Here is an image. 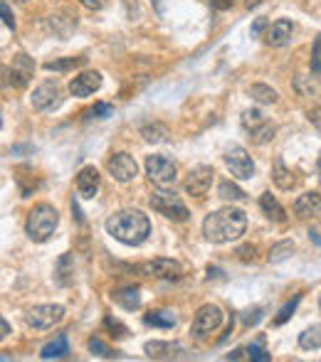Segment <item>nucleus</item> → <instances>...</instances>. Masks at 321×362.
Segmentation results:
<instances>
[{
  "label": "nucleus",
  "mask_w": 321,
  "mask_h": 362,
  "mask_svg": "<svg viewBox=\"0 0 321 362\" xmlns=\"http://www.w3.org/2000/svg\"><path fill=\"white\" fill-rule=\"evenodd\" d=\"M70 352V343H67V336H57L52 343L42 347V360H57V357H65Z\"/></svg>",
  "instance_id": "obj_22"
},
{
  "label": "nucleus",
  "mask_w": 321,
  "mask_h": 362,
  "mask_svg": "<svg viewBox=\"0 0 321 362\" xmlns=\"http://www.w3.org/2000/svg\"><path fill=\"white\" fill-rule=\"evenodd\" d=\"M111 298H114L121 308H126V311H139V308H141V296H139V288L136 286L116 288V291L111 293Z\"/></svg>",
  "instance_id": "obj_18"
},
{
  "label": "nucleus",
  "mask_w": 321,
  "mask_h": 362,
  "mask_svg": "<svg viewBox=\"0 0 321 362\" xmlns=\"http://www.w3.org/2000/svg\"><path fill=\"white\" fill-rule=\"evenodd\" d=\"M57 222H60V217H57V210L52 205H35L33 210H30L28 215V234L33 242H47L52 234H55L57 229Z\"/></svg>",
  "instance_id": "obj_3"
},
{
  "label": "nucleus",
  "mask_w": 321,
  "mask_h": 362,
  "mask_svg": "<svg viewBox=\"0 0 321 362\" xmlns=\"http://www.w3.org/2000/svg\"><path fill=\"white\" fill-rule=\"evenodd\" d=\"M260 207H262V212H265L269 220H274V222H287V215H284V207L279 205L277 202V197H274L272 192H265L260 197Z\"/></svg>",
  "instance_id": "obj_19"
},
{
  "label": "nucleus",
  "mask_w": 321,
  "mask_h": 362,
  "mask_svg": "<svg viewBox=\"0 0 321 362\" xmlns=\"http://www.w3.org/2000/svg\"><path fill=\"white\" fill-rule=\"evenodd\" d=\"M218 195L223 197V200H235V202L245 200V192H242V190H240L235 183H230V180H223V183H220Z\"/></svg>",
  "instance_id": "obj_29"
},
{
  "label": "nucleus",
  "mask_w": 321,
  "mask_h": 362,
  "mask_svg": "<svg viewBox=\"0 0 321 362\" xmlns=\"http://www.w3.org/2000/svg\"><path fill=\"white\" fill-rule=\"evenodd\" d=\"M141 135L146 143H166L171 131H169V126H164V124H148L141 129Z\"/></svg>",
  "instance_id": "obj_23"
},
{
  "label": "nucleus",
  "mask_w": 321,
  "mask_h": 362,
  "mask_svg": "<svg viewBox=\"0 0 321 362\" xmlns=\"http://www.w3.org/2000/svg\"><path fill=\"white\" fill-rule=\"evenodd\" d=\"M299 345L304 347V350H319L321 345V338H319V325H314V328L304 330L299 336Z\"/></svg>",
  "instance_id": "obj_30"
},
{
  "label": "nucleus",
  "mask_w": 321,
  "mask_h": 362,
  "mask_svg": "<svg viewBox=\"0 0 321 362\" xmlns=\"http://www.w3.org/2000/svg\"><path fill=\"white\" fill-rule=\"evenodd\" d=\"M99 87H102V74L89 69V72H82V74H77L75 79L70 81V94L72 97H89V94H94Z\"/></svg>",
  "instance_id": "obj_14"
},
{
  "label": "nucleus",
  "mask_w": 321,
  "mask_h": 362,
  "mask_svg": "<svg viewBox=\"0 0 321 362\" xmlns=\"http://www.w3.org/2000/svg\"><path fill=\"white\" fill-rule=\"evenodd\" d=\"M245 352H247L245 357H250V360H257V362H269V357H272L269 352L265 350V347H262V343H257V345H250Z\"/></svg>",
  "instance_id": "obj_36"
},
{
  "label": "nucleus",
  "mask_w": 321,
  "mask_h": 362,
  "mask_svg": "<svg viewBox=\"0 0 321 362\" xmlns=\"http://www.w3.org/2000/svg\"><path fill=\"white\" fill-rule=\"evenodd\" d=\"M250 97L260 104H274L277 101V92L272 87H267V84H252L250 87Z\"/></svg>",
  "instance_id": "obj_27"
},
{
  "label": "nucleus",
  "mask_w": 321,
  "mask_h": 362,
  "mask_svg": "<svg viewBox=\"0 0 321 362\" xmlns=\"http://www.w3.org/2000/svg\"><path fill=\"white\" fill-rule=\"evenodd\" d=\"M33 74H35L33 60H30L28 54H17L15 60H13V65L8 67V84L15 89H25L30 84V79H33Z\"/></svg>",
  "instance_id": "obj_9"
},
{
  "label": "nucleus",
  "mask_w": 321,
  "mask_h": 362,
  "mask_svg": "<svg viewBox=\"0 0 321 362\" xmlns=\"http://www.w3.org/2000/svg\"><path fill=\"white\" fill-rule=\"evenodd\" d=\"M3 87H10L8 84V67H0V89Z\"/></svg>",
  "instance_id": "obj_45"
},
{
  "label": "nucleus",
  "mask_w": 321,
  "mask_h": 362,
  "mask_svg": "<svg viewBox=\"0 0 321 362\" xmlns=\"http://www.w3.org/2000/svg\"><path fill=\"white\" fill-rule=\"evenodd\" d=\"M274 133H277V126H274L272 121H265V124H260L257 129L250 131V141L255 143V146H265V143L272 141Z\"/></svg>",
  "instance_id": "obj_24"
},
{
  "label": "nucleus",
  "mask_w": 321,
  "mask_h": 362,
  "mask_svg": "<svg viewBox=\"0 0 321 362\" xmlns=\"http://www.w3.org/2000/svg\"><path fill=\"white\" fill-rule=\"evenodd\" d=\"M84 8H89V10H102L104 6H107V0H79Z\"/></svg>",
  "instance_id": "obj_42"
},
{
  "label": "nucleus",
  "mask_w": 321,
  "mask_h": 362,
  "mask_svg": "<svg viewBox=\"0 0 321 362\" xmlns=\"http://www.w3.org/2000/svg\"><path fill=\"white\" fill-rule=\"evenodd\" d=\"M180 345H171V343H148L146 345V352L148 357H171V350H175Z\"/></svg>",
  "instance_id": "obj_32"
},
{
  "label": "nucleus",
  "mask_w": 321,
  "mask_h": 362,
  "mask_svg": "<svg viewBox=\"0 0 321 362\" xmlns=\"http://www.w3.org/2000/svg\"><path fill=\"white\" fill-rule=\"evenodd\" d=\"M107 168H109L111 178L119 180V183H131V180L139 175V165L136 161L129 156V153H114L107 163Z\"/></svg>",
  "instance_id": "obj_10"
},
{
  "label": "nucleus",
  "mask_w": 321,
  "mask_h": 362,
  "mask_svg": "<svg viewBox=\"0 0 321 362\" xmlns=\"http://www.w3.org/2000/svg\"><path fill=\"white\" fill-rule=\"evenodd\" d=\"M319 52H321V40H314V49H311V74L319 76Z\"/></svg>",
  "instance_id": "obj_38"
},
{
  "label": "nucleus",
  "mask_w": 321,
  "mask_h": 362,
  "mask_svg": "<svg viewBox=\"0 0 321 362\" xmlns=\"http://www.w3.org/2000/svg\"><path fill=\"white\" fill-rule=\"evenodd\" d=\"M77 192L87 197V200H92L94 195L99 192V170L94 165H87V168L77 173Z\"/></svg>",
  "instance_id": "obj_15"
},
{
  "label": "nucleus",
  "mask_w": 321,
  "mask_h": 362,
  "mask_svg": "<svg viewBox=\"0 0 321 362\" xmlns=\"http://www.w3.org/2000/svg\"><path fill=\"white\" fill-rule=\"evenodd\" d=\"M104 328H109L114 338H126V333H129V330H126V325L119 323L116 318H111V315H107V318H104Z\"/></svg>",
  "instance_id": "obj_33"
},
{
  "label": "nucleus",
  "mask_w": 321,
  "mask_h": 362,
  "mask_svg": "<svg viewBox=\"0 0 321 362\" xmlns=\"http://www.w3.org/2000/svg\"><path fill=\"white\" fill-rule=\"evenodd\" d=\"M272 180H274V183H277V188H279V190H292V188H297V178H294L292 170L284 168L282 158H277V161H274Z\"/></svg>",
  "instance_id": "obj_21"
},
{
  "label": "nucleus",
  "mask_w": 321,
  "mask_h": 362,
  "mask_svg": "<svg viewBox=\"0 0 321 362\" xmlns=\"http://www.w3.org/2000/svg\"><path fill=\"white\" fill-rule=\"evenodd\" d=\"M265 114H262V111H257V108H247L245 114H242V129L247 131V133H250L252 129H257V126L260 124H265Z\"/></svg>",
  "instance_id": "obj_31"
},
{
  "label": "nucleus",
  "mask_w": 321,
  "mask_h": 362,
  "mask_svg": "<svg viewBox=\"0 0 321 362\" xmlns=\"http://www.w3.org/2000/svg\"><path fill=\"white\" fill-rule=\"evenodd\" d=\"M262 27H265V17H260V20L255 22V27H252V35H257V33H260Z\"/></svg>",
  "instance_id": "obj_46"
},
{
  "label": "nucleus",
  "mask_w": 321,
  "mask_h": 362,
  "mask_svg": "<svg viewBox=\"0 0 321 362\" xmlns=\"http://www.w3.org/2000/svg\"><path fill=\"white\" fill-rule=\"evenodd\" d=\"M319 210H321L319 192H304L299 200L294 202V215L299 217V220H314V217H319Z\"/></svg>",
  "instance_id": "obj_17"
},
{
  "label": "nucleus",
  "mask_w": 321,
  "mask_h": 362,
  "mask_svg": "<svg viewBox=\"0 0 321 362\" xmlns=\"http://www.w3.org/2000/svg\"><path fill=\"white\" fill-rule=\"evenodd\" d=\"M262 3H265V0H245V6L250 8V10L252 8H257V6H262Z\"/></svg>",
  "instance_id": "obj_47"
},
{
  "label": "nucleus",
  "mask_w": 321,
  "mask_h": 362,
  "mask_svg": "<svg viewBox=\"0 0 321 362\" xmlns=\"http://www.w3.org/2000/svg\"><path fill=\"white\" fill-rule=\"evenodd\" d=\"M0 17H3V22H6L10 30H15V20H13V13H10V8H8L6 3H0Z\"/></svg>",
  "instance_id": "obj_40"
},
{
  "label": "nucleus",
  "mask_w": 321,
  "mask_h": 362,
  "mask_svg": "<svg viewBox=\"0 0 321 362\" xmlns=\"http://www.w3.org/2000/svg\"><path fill=\"white\" fill-rule=\"evenodd\" d=\"M245 227H247L245 212L235 210V207H225V210H218L205 217V222H203V234H205V239L212 244H228L242 237Z\"/></svg>",
  "instance_id": "obj_1"
},
{
  "label": "nucleus",
  "mask_w": 321,
  "mask_h": 362,
  "mask_svg": "<svg viewBox=\"0 0 321 362\" xmlns=\"http://www.w3.org/2000/svg\"><path fill=\"white\" fill-rule=\"evenodd\" d=\"M294 254V242H289V239H284V242H279V244H274L272 247V252H269V264H279V261H284V259H289V256Z\"/></svg>",
  "instance_id": "obj_26"
},
{
  "label": "nucleus",
  "mask_w": 321,
  "mask_h": 362,
  "mask_svg": "<svg viewBox=\"0 0 321 362\" xmlns=\"http://www.w3.org/2000/svg\"><path fill=\"white\" fill-rule=\"evenodd\" d=\"M212 10H230L235 6V0H210Z\"/></svg>",
  "instance_id": "obj_41"
},
{
  "label": "nucleus",
  "mask_w": 321,
  "mask_h": 362,
  "mask_svg": "<svg viewBox=\"0 0 321 362\" xmlns=\"http://www.w3.org/2000/svg\"><path fill=\"white\" fill-rule=\"evenodd\" d=\"M255 252H257V249L252 247V244H245V247L237 249V256L242 261H255Z\"/></svg>",
  "instance_id": "obj_39"
},
{
  "label": "nucleus",
  "mask_w": 321,
  "mask_h": 362,
  "mask_svg": "<svg viewBox=\"0 0 321 362\" xmlns=\"http://www.w3.org/2000/svg\"><path fill=\"white\" fill-rule=\"evenodd\" d=\"M252 313H255V315H245V325H255L257 320H260V313H262V311H260V308H255V311H252Z\"/></svg>",
  "instance_id": "obj_44"
},
{
  "label": "nucleus",
  "mask_w": 321,
  "mask_h": 362,
  "mask_svg": "<svg viewBox=\"0 0 321 362\" xmlns=\"http://www.w3.org/2000/svg\"><path fill=\"white\" fill-rule=\"evenodd\" d=\"M17 3H25V0H17Z\"/></svg>",
  "instance_id": "obj_50"
},
{
  "label": "nucleus",
  "mask_w": 321,
  "mask_h": 362,
  "mask_svg": "<svg viewBox=\"0 0 321 362\" xmlns=\"http://www.w3.org/2000/svg\"><path fill=\"white\" fill-rule=\"evenodd\" d=\"M297 303H299V296L294 298V301H289L287 306H284L282 311H279L277 315H274V325H282V323H287L289 318H292V313H294V308H297Z\"/></svg>",
  "instance_id": "obj_35"
},
{
  "label": "nucleus",
  "mask_w": 321,
  "mask_h": 362,
  "mask_svg": "<svg viewBox=\"0 0 321 362\" xmlns=\"http://www.w3.org/2000/svg\"><path fill=\"white\" fill-rule=\"evenodd\" d=\"M225 165H228V170L233 173V178L237 180H250L252 175H255V163L247 156L245 148H240V146H233L225 151Z\"/></svg>",
  "instance_id": "obj_7"
},
{
  "label": "nucleus",
  "mask_w": 321,
  "mask_h": 362,
  "mask_svg": "<svg viewBox=\"0 0 321 362\" xmlns=\"http://www.w3.org/2000/svg\"><path fill=\"white\" fill-rule=\"evenodd\" d=\"M146 175L153 185H158V188H169V185L175 183L178 168H175V163L166 156H148Z\"/></svg>",
  "instance_id": "obj_6"
},
{
  "label": "nucleus",
  "mask_w": 321,
  "mask_h": 362,
  "mask_svg": "<svg viewBox=\"0 0 321 362\" xmlns=\"http://www.w3.org/2000/svg\"><path fill=\"white\" fill-rule=\"evenodd\" d=\"M65 318V308L62 306H35V308L28 311V325L38 330H47V328H55L60 320Z\"/></svg>",
  "instance_id": "obj_8"
},
{
  "label": "nucleus",
  "mask_w": 321,
  "mask_h": 362,
  "mask_svg": "<svg viewBox=\"0 0 321 362\" xmlns=\"http://www.w3.org/2000/svg\"><path fill=\"white\" fill-rule=\"evenodd\" d=\"M292 33H294V25L289 20H277L269 25V30L265 33V42L269 47H284V44L292 40Z\"/></svg>",
  "instance_id": "obj_16"
},
{
  "label": "nucleus",
  "mask_w": 321,
  "mask_h": 362,
  "mask_svg": "<svg viewBox=\"0 0 321 362\" xmlns=\"http://www.w3.org/2000/svg\"><path fill=\"white\" fill-rule=\"evenodd\" d=\"M8 336H10V325H8V320L0 315V340H6Z\"/></svg>",
  "instance_id": "obj_43"
},
{
  "label": "nucleus",
  "mask_w": 321,
  "mask_h": 362,
  "mask_svg": "<svg viewBox=\"0 0 321 362\" xmlns=\"http://www.w3.org/2000/svg\"><path fill=\"white\" fill-rule=\"evenodd\" d=\"M107 232L121 244L129 247H139L151 234V222L141 210H121L107 220Z\"/></svg>",
  "instance_id": "obj_2"
},
{
  "label": "nucleus",
  "mask_w": 321,
  "mask_h": 362,
  "mask_svg": "<svg viewBox=\"0 0 321 362\" xmlns=\"http://www.w3.org/2000/svg\"><path fill=\"white\" fill-rule=\"evenodd\" d=\"M30 101H33V106L38 108V111H52V108H57L62 104V92L55 81H42L33 92Z\"/></svg>",
  "instance_id": "obj_11"
},
{
  "label": "nucleus",
  "mask_w": 321,
  "mask_h": 362,
  "mask_svg": "<svg viewBox=\"0 0 321 362\" xmlns=\"http://www.w3.org/2000/svg\"><path fill=\"white\" fill-rule=\"evenodd\" d=\"M212 168H208V165H198V168H193L191 173H188V178H185V190H188V195H193V197H203V195H208V190H210L212 185Z\"/></svg>",
  "instance_id": "obj_13"
},
{
  "label": "nucleus",
  "mask_w": 321,
  "mask_h": 362,
  "mask_svg": "<svg viewBox=\"0 0 321 362\" xmlns=\"http://www.w3.org/2000/svg\"><path fill=\"white\" fill-rule=\"evenodd\" d=\"M143 323L153 325V328H173L175 315L171 311H151V313L143 315Z\"/></svg>",
  "instance_id": "obj_25"
},
{
  "label": "nucleus",
  "mask_w": 321,
  "mask_h": 362,
  "mask_svg": "<svg viewBox=\"0 0 321 362\" xmlns=\"http://www.w3.org/2000/svg\"><path fill=\"white\" fill-rule=\"evenodd\" d=\"M309 237L314 239V244H316V247H319V232H316V229H314V232H309Z\"/></svg>",
  "instance_id": "obj_48"
},
{
  "label": "nucleus",
  "mask_w": 321,
  "mask_h": 362,
  "mask_svg": "<svg viewBox=\"0 0 321 362\" xmlns=\"http://www.w3.org/2000/svg\"><path fill=\"white\" fill-rule=\"evenodd\" d=\"M148 205H151L153 210L158 212V215H164L166 220L185 222L188 217H191L188 207L183 205V200H180V197L173 192V190H166V188L156 190V192L148 197Z\"/></svg>",
  "instance_id": "obj_4"
},
{
  "label": "nucleus",
  "mask_w": 321,
  "mask_h": 362,
  "mask_svg": "<svg viewBox=\"0 0 321 362\" xmlns=\"http://www.w3.org/2000/svg\"><path fill=\"white\" fill-rule=\"evenodd\" d=\"M220 325H223V311H220L218 306H212V303H205L196 313V320H193L191 325V336L196 338V340H205Z\"/></svg>",
  "instance_id": "obj_5"
},
{
  "label": "nucleus",
  "mask_w": 321,
  "mask_h": 362,
  "mask_svg": "<svg viewBox=\"0 0 321 362\" xmlns=\"http://www.w3.org/2000/svg\"><path fill=\"white\" fill-rule=\"evenodd\" d=\"M55 279L60 286H70L75 281V259L72 254H62L60 261H57V271H55Z\"/></svg>",
  "instance_id": "obj_20"
},
{
  "label": "nucleus",
  "mask_w": 321,
  "mask_h": 362,
  "mask_svg": "<svg viewBox=\"0 0 321 362\" xmlns=\"http://www.w3.org/2000/svg\"><path fill=\"white\" fill-rule=\"evenodd\" d=\"M0 126H3V116H0Z\"/></svg>",
  "instance_id": "obj_49"
},
{
  "label": "nucleus",
  "mask_w": 321,
  "mask_h": 362,
  "mask_svg": "<svg viewBox=\"0 0 321 362\" xmlns=\"http://www.w3.org/2000/svg\"><path fill=\"white\" fill-rule=\"evenodd\" d=\"M87 62V57H67V60H55V62H47L45 69L47 72H70L75 67H82Z\"/></svg>",
  "instance_id": "obj_28"
},
{
  "label": "nucleus",
  "mask_w": 321,
  "mask_h": 362,
  "mask_svg": "<svg viewBox=\"0 0 321 362\" xmlns=\"http://www.w3.org/2000/svg\"><path fill=\"white\" fill-rule=\"evenodd\" d=\"M89 350H92L94 355H99V357H111V350L104 345L99 338H92V340H89Z\"/></svg>",
  "instance_id": "obj_37"
},
{
  "label": "nucleus",
  "mask_w": 321,
  "mask_h": 362,
  "mask_svg": "<svg viewBox=\"0 0 321 362\" xmlns=\"http://www.w3.org/2000/svg\"><path fill=\"white\" fill-rule=\"evenodd\" d=\"M141 271L146 276H156V279H166V281H178L183 276V266L175 259H153L141 264Z\"/></svg>",
  "instance_id": "obj_12"
},
{
  "label": "nucleus",
  "mask_w": 321,
  "mask_h": 362,
  "mask_svg": "<svg viewBox=\"0 0 321 362\" xmlns=\"http://www.w3.org/2000/svg\"><path fill=\"white\" fill-rule=\"evenodd\" d=\"M111 114H114V108H111L109 104H94L87 111V119H107V116Z\"/></svg>",
  "instance_id": "obj_34"
}]
</instances>
